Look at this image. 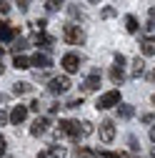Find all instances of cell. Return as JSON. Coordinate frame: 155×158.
<instances>
[{
	"mask_svg": "<svg viewBox=\"0 0 155 158\" xmlns=\"http://www.w3.org/2000/svg\"><path fill=\"white\" fill-rule=\"evenodd\" d=\"M58 133L68 135L70 141H80V138L85 135L83 133V123H78V121H60L58 123Z\"/></svg>",
	"mask_w": 155,
	"mask_h": 158,
	"instance_id": "6da1fadb",
	"label": "cell"
},
{
	"mask_svg": "<svg viewBox=\"0 0 155 158\" xmlns=\"http://www.w3.org/2000/svg\"><path fill=\"white\" fill-rule=\"evenodd\" d=\"M63 40H65L68 45H83V43H85V33H83L80 25L70 23V25L63 28Z\"/></svg>",
	"mask_w": 155,
	"mask_h": 158,
	"instance_id": "7a4b0ae2",
	"label": "cell"
},
{
	"mask_svg": "<svg viewBox=\"0 0 155 158\" xmlns=\"http://www.w3.org/2000/svg\"><path fill=\"white\" fill-rule=\"evenodd\" d=\"M123 65H125V55H123V53H115V65L110 68V81H113L115 85H120V83L125 81V70H123Z\"/></svg>",
	"mask_w": 155,
	"mask_h": 158,
	"instance_id": "3957f363",
	"label": "cell"
},
{
	"mask_svg": "<svg viewBox=\"0 0 155 158\" xmlns=\"http://www.w3.org/2000/svg\"><path fill=\"white\" fill-rule=\"evenodd\" d=\"M113 106H120V90H108L98 98V110H108Z\"/></svg>",
	"mask_w": 155,
	"mask_h": 158,
	"instance_id": "277c9868",
	"label": "cell"
},
{
	"mask_svg": "<svg viewBox=\"0 0 155 158\" xmlns=\"http://www.w3.org/2000/svg\"><path fill=\"white\" fill-rule=\"evenodd\" d=\"M70 85H73V83H70L68 75H58V78H53V81L48 83V90H50L53 95H60V93H68Z\"/></svg>",
	"mask_w": 155,
	"mask_h": 158,
	"instance_id": "5b68a950",
	"label": "cell"
},
{
	"mask_svg": "<svg viewBox=\"0 0 155 158\" xmlns=\"http://www.w3.org/2000/svg\"><path fill=\"white\" fill-rule=\"evenodd\" d=\"M60 65L65 68V73H75V70H80V58H78L75 53H68V55H63Z\"/></svg>",
	"mask_w": 155,
	"mask_h": 158,
	"instance_id": "8992f818",
	"label": "cell"
},
{
	"mask_svg": "<svg viewBox=\"0 0 155 158\" xmlns=\"http://www.w3.org/2000/svg\"><path fill=\"white\" fill-rule=\"evenodd\" d=\"M25 118H28V106H15V108L10 110V123H13V126H20Z\"/></svg>",
	"mask_w": 155,
	"mask_h": 158,
	"instance_id": "52a82bcc",
	"label": "cell"
},
{
	"mask_svg": "<svg viewBox=\"0 0 155 158\" xmlns=\"http://www.w3.org/2000/svg\"><path fill=\"white\" fill-rule=\"evenodd\" d=\"M100 138L105 143H113L115 141V126H113V121H103L100 123Z\"/></svg>",
	"mask_w": 155,
	"mask_h": 158,
	"instance_id": "ba28073f",
	"label": "cell"
},
{
	"mask_svg": "<svg viewBox=\"0 0 155 158\" xmlns=\"http://www.w3.org/2000/svg\"><path fill=\"white\" fill-rule=\"evenodd\" d=\"M98 88H100V73H98V70H93V73L85 78L83 90H85V93H90V90H98Z\"/></svg>",
	"mask_w": 155,
	"mask_h": 158,
	"instance_id": "9c48e42d",
	"label": "cell"
},
{
	"mask_svg": "<svg viewBox=\"0 0 155 158\" xmlns=\"http://www.w3.org/2000/svg\"><path fill=\"white\" fill-rule=\"evenodd\" d=\"M30 65H35V68H50L53 60H50V55H45V53H35L30 58Z\"/></svg>",
	"mask_w": 155,
	"mask_h": 158,
	"instance_id": "30bf717a",
	"label": "cell"
},
{
	"mask_svg": "<svg viewBox=\"0 0 155 158\" xmlns=\"http://www.w3.org/2000/svg\"><path fill=\"white\" fill-rule=\"evenodd\" d=\"M15 28L10 25V23H0V43H10L13 38H15Z\"/></svg>",
	"mask_w": 155,
	"mask_h": 158,
	"instance_id": "8fae6325",
	"label": "cell"
},
{
	"mask_svg": "<svg viewBox=\"0 0 155 158\" xmlns=\"http://www.w3.org/2000/svg\"><path fill=\"white\" fill-rule=\"evenodd\" d=\"M38 158H65V148L63 146H50L48 151L38 153Z\"/></svg>",
	"mask_w": 155,
	"mask_h": 158,
	"instance_id": "7c38bea8",
	"label": "cell"
},
{
	"mask_svg": "<svg viewBox=\"0 0 155 158\" xmlns=\"http://www.w3.org/2000/svg\"><path fill=\"white\" fill-rule=\"evenodd\" d=\"M33 43H35V45H40V48H50V45H53L55 40H53L50 35H45L43 30H38V33L33 35Z\"/></svg>",
	"mask_w": 155,
	"mask_h": 158,
	"instance_id": "4fadbf2b",
	"label": "cell"
},
{
	"mask_svg": "<svg viewBox=\"0 0 155 158\" xmlns=\"http://www.w3.org/2000/svg\"><path fill=\"white\" fill-rule=\"evenodd\" d=\"M48 126H50L48 118H38V121L30 126V133H33V135H43V133L48 131Z\"/></svg>",
	"mask_w": 155,
	"mask_h": 158,
	"instance_id": "5bb4252c",
	"label": "cell"
},
{
	"mask_svg": "<svg viewBox=\"0 0 155 158\" xmlns=\"http://www.w3.org/2000/svg\"><path fill=\"white\" fill-rule=\"evenodd\" d=\"M140 53L143 55H155V38H143L140 40Z\"/></svg>",
	"mask_w": 155,
	"mask_h": 158,
	"instance_id": "9a60e30c",
	"label": "cell"
},
{
	"mask_svg": "<svg viewBox=\"0 0 155 158\" xmlns=\"http://www.w3.org/2000/svg\"><path fill=\"white\" fill-rule=\"evenodd\" d=\"M13 65H15L18 70H25V68H30V58H25V55H20V53H15Z\"/></svg>",
	"mask_w": 155,
	"mask_h": 158,
	"instance_id": "2e32d148",
	"label": "cell"
},
{
	"mask_svg": "<svg viewBox=\"0 0 155 158\" xmlns=\"http://www.w3.org/2000/svg\"><path fill=\"white\" fill-rule=\"evenodd\" d=\"M143 73H145V60H143V58L138 55V58L133 60V78H140Z\"/></svg>",
	"mask_w": 155,
	"mask_h": 158,
	"instance_id": "e0dca14e",
	"label": "cell"
},
{
	"mask_svg": "<svg viewBox=\"0 0 155 158\" xmlns=\"http://www.w3.org/2000/svg\"><path fill=\"white\" fill-rule=\"evenodd\" d=\"M95 158H128V153H113V151H93Z\"/></svg>",
	"mask_w": 155,
	"mask_h": 158,
	"instance_id": "ac0fdd59",
	"label": "cell"
},
{
	"mask_svg": "<svg viewBox=\"0 0 155 158\" xmlns=\"http://www.w3.org/2000/svg\"><path fill=\"white\" fill-rule=\"evenodd\" d=\"M138 28H140V25H138V18H135V15H128V18H125V30H128V33H138Z\"/></svg>",
	"mask_w": 155,
	"mask_h": 158,
	"instance_id": "d6986e66",
	"label": "cell"
},
{
	"mask_svg": "<svg viewBox=\"0 0 155 158\" xmlns=\"http://www.w3.org/2000/svg\"><path fill=\"white\" fill-rule=\"evenodd\" d=\"M30 90H33L30 83H15V85H13V93H15V95H25V93H30Z\"/></svg>",
	"mask_w": 155,
	"mask_h": 158,
	"instance_id": "ffe728a7",
	"label": "cell"
},
{
	"mask_svg": "<svg viewBox=\"0 0 155 158\" xmlns=\"http://www.w3.org/2000/svg\"><path fill=\"white\" fill-rule=\"evenodd\" d=\"M118 115L123 118V121H128V118L135 115V108H133V106H120V108H118Z\"/></svg>",
	"mask_w": 155,
	"mask_h": 158,
	"instance_id": "44dd1931",
	"label": "cell"
},
{
	"mask_svg": "<svg viewBox=\"0 0 155 158\" xmlns=\"http://www.w3.org/2000/svg\"><path fill=\"white\" fill-rule=\"evenodd\" d=\"M45 3H48V5H45V8H48V10H50V13H55V10H60V5H63V3H65V0H45Z\"/></svg>",
	"mask_w": 155,
	"mask_h": 158,
	"instance_id": "7402d4cb",
	"label": "cell"
},
{
	"mask_svg": "<svg viewBox=\"0 0 155 158\" xmlns=\"http://www.w3.org/2000/svg\"><path fill=\"white\" fill-rule=\"evenodd\" d=\"M90 156H93L90 148H78V153H75V158H90Z\"/></svg>",
	"mask_w": 155,
	"mask_h": 158,
	"instance_id": "603a6c76",
	"label": "cell"
},
{
	"mask_svg": "<svg viewBox=\"0 0 155 158\" xmlns=\"http://www.w3.org/2000/svg\"><path fill=\"white\" fill-rule=\"evenodd\" d=\"M148 30H155V8H150V15H148Z\"/></svg>",
	"mask_w": 155,
	"mask_h": 158,
	"instance_id": "cb8c5ba5",
	"label": "cell"
},
{
	"mask_svg": "<svg viewBox=\"0 0 155 158\" xmlns=\"http://www.w3.org/2000/svg\"><path fill=\"white\" fill-rule=\"evenodd\" d=\"M0 13H10V0H0Z\"/></svg>",
	"mask_w": 155,
	"mask_h": 158,
	"instance_id": "d4e9b609",
	"label": "cell"
},
{
	"mask_svg": "<svg viewBox=\"0 0 155 158\" xmlns=\"http://www.w3.org/2000/svg\"><path fill=\"white\" fill-rule=\"evenodd\" d=\"M83 106V98H73V101H68V108H80Z\"/></svg>",
	"mask_w": 155,
	"mask_h": 158,
	"instance_id": "484cf974",
	"label": "cell"
},
{
	"mask_svg": "<svg viewBox=\"0 0 155 158\" xmlns=\"http://www.w3.org/2000/svg\"><path fill=\"white\" fill-rule=\"evenodd\" d=\"M23 48H28V43H25L23 38H20V40H18V45H13V50H15V53H20Z\"/></svg>",
	"mask_w": 155,
	"mask_h": 158,
	"instance_id": "4316f807",
	"label": "cell"
},
{
	"mask_svg": "<svg viewBox=\"0 0 155 158\" xmlns=\"http://www.w3.org/2000/svg\"><path fill=\"white\" fill-rule=\"evenodd\" d=\"M28 110H35V113H40V101H33V103L28 106Z\"/></svg>",
	"mask_w": 155,
	"mask_h": 158,
	"instance_id": "83f0119b",
	"label": "cell"
},
{
	"mask_svg": "<svg viewBox=\"0 0 155 158\" xmlns=\"http://www.w3.org/2000/svg\"><path fill=\"white\" fill-rule=\"evenodd\" d=\"M115 15V8H103V18H113Z\"/></svg>",
	"mask_w": 155,
	"mask_h": 158,
	"instance_id": "f1b7e54d",
	"label": "cell"
},
{
	"mask_svg": "<svg viewBox=\"0 0 155 158\" xmlns=\"http://www.w3.org/2000/svg\"><path fill=\"white\" fill-rule=\"evenodd\" d=\"M45 25H48L45 20H38V23H35V30H45Z\"/></svg>",
	"mask_w": 155,
	"mask_h": 158,
	"instance_id": "f546056e",
	"label": "cell"
},
{
	"mask_svg": "<svg viewBox=\"0 0 155 158\" xmlns=\"http://www.w3.org/2000/svg\"><path fill=\"white\" fill-rule=\"evenodd\" d=\"M153 118H155L153 113H145V115H143V123H153Z\"/></svg>",
	"mask_w": 155,
	"mask_h": 158,
	"instance_id": "4dcf8cb0",
	"label": "cell"
},
{
	"mask_svg": "<svg viewBox=\"0 0 155 158\" xmlns=\"http://www.w3.org/2000/svg\"><path fill=\"white\" fill-rule=\"evenodd\" d=\"M8 121H10V115H5L3 110H0V126H3V123H8Z\"/></svg>",
	"mask_w": 155,
	"mask_h": 158,
	"instance_id": "1f68e13d",
	"label": "cell"
},
{
	"mask_svg": "<svg viewBox=\"0 0 155 158\" xmlns=\"http://www.w3.org/2000/svg\"><path fill=\"white\" fill-rule=\"evenodd\" d=\"M83 133H85V135L93 133V126H90V123H83Z\"/></svg>",
	"mask_w": 155,
	"mask_h": 158,
	"instance_id": "d6a6232c",
	"label": "cell"
},
{
	"mask_svg": "<svg viewBox=\"0 0 155 158\" xmlns=\"http://www.w3.org/2000/svg\"><path fill=\"white\" fill-rule=\"evenodd\" d=\"M3 153H5V138L0 135V156H3Z\"/></svg>",
	"mask_w": 155,
	"mask_h": 158,
	"instance_id": "836d02e7",
	"label": "cell"
},
{
	"mask_svg": "<svg viewBox=\"0 0 155 158\" xmlns=\"http://www.w3.org/2000/svg\"><path fill=\"white\" fill-rule=\"evenodd\" d=\"M150 138H153V141H155V126L150 128Z\"/></svg>",
	"mask_w": 155,
	"mask_h": 158,
	"instance_id": "e575fe53",
	"label": "cell"
},
{
	"mask_svg": "<svg viewBox=\"0 0 155 158\" xmlns=\"http://www.w3.org/2000/svg\"><path fill=\"white\" fill-rule=\"evenodd\" d=\"M3 70H5V65H3V58H0V75H3Z\"/></svg>",
	"mask_w": 155,
	"mask_h": 158,
	"instance_id": "d590c367",
	"label": "cell"
},
{
	"mask_svg": "<svg viewBox=\"0 0 155 158\" xmlns=\"http://www.w3.org/2000/svg\"><path fill=\"white\" fill-rule=\"evenodd\" d=\"M150 78H153V81H155V70H153V73H150Z\"/></svg>",
	"mask_w": 155,
	"mask_h": 158,
	"instance_id": "8d00e7d4",
	"label": "cell"
},
{
	"mask_svg": "<svg viewBox=\"0 0 155 158\" xmlns=\"http://www.w3.org/2000/svg\"><path fill=\"white\" fill-rule=\"evenodd\" d=\"M0 58H3V45H0Z\"/></svg>",
	"mask_w": 155,
	"mask_h": 158,
	"instance_id": "74e56055",
	"label": "cell"
},
{
	"mask_svg": "<svg viewBox=\"0 0 155 158\" xmlns=\"http://www.w3.org/2000/svg\"><path fill=\"white\" fill-rule=\"evenodd\" d=\"M153 106H155V93H153Z\"/></svg>",
	"mask_w": 155,
	"mask_h": 158,
	"instance_id": "f35d334b",
	"label": "cell"
},
{
	"mask_svg": "<svg viewBox=\"0 0 155 158\" xmlns=\"http://www.w3.org/2000/svg\"><path fill=\"white\" fill-rule=\"evenodd\" d=\"M90 3H100V0H90Z\"/></svg>",
	"mask_w": 155,
	"mask_h": 158,
	"instance_id": "ab89813d",
	"label": "cell"
}]
</instances>
